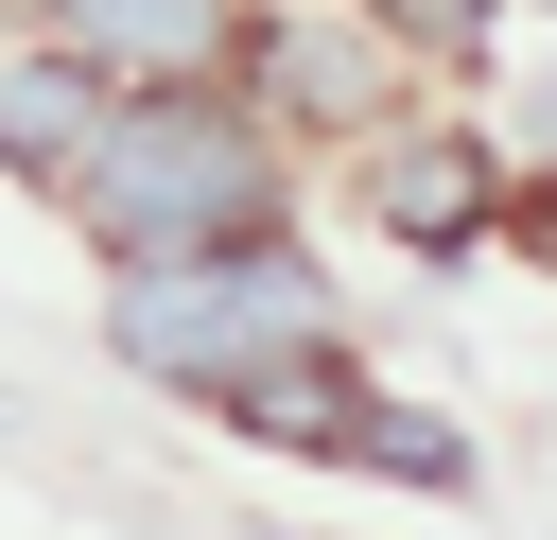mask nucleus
Returning a JSON list of instances; mask_svg holds the SVG:
<instances>
[{
    "label": "nucleus",
    "instance_id": "nucleus-1",
    "mask_svg": "<svg viewBox=\"0 0 557 540\" xmlns=\"http://www.w3.org/2000/svg\"><path fill=\"white\" fill-rule=\"evenodd\" d=\"M70 209H87L104 261H209V244H261L278 139L226 87H122L104 139H87V174H70Z\"/></svg>",
    "mask_w": 557,
    "mask_h": 540
},
{
    "label": "nucleus",
    "instance_id": "nucleus-2",
    "mask_svg": "<svg viewBox=\"0 0 557 540\" xmlns=\"http://www.w3.org/2000/svg\"><path fill=\"white\" fill-rule=\"evenodd\" d=\"M296 331H331V296H313V261L296 244H209V261H122V296H104V348L139 366V383H226V366H261V348H296Z\"/></svg>",
    "mask_w": 557,
    "mask_h": 540
},
{
    "label": "nucleus",
    "instance_id": "nucleus-3",
    "mask_svg": "<svg viewBox=\"0 0 557 540\" xmlns=\"http://www.w3.org/2000/svg\"><path fill=\"white\" fill-rule=\"evenodd\" d=\"M244 52H261V105L278 122H400V87H418V52L366 17V0H244Z\"/></svg>",
    "mask_w": 557,
    "mask_h": 540
},
{
    "label": "nucleus",
    "instance_id": "nucleus-4",
    "mask_svg": "<svg viewBox=\"0 0 557 540\" xmlns=\"http://www.w3.org/2000/svg\"><path fill=\"white\" fill-rule=\"evenodd\" d=\"M487 209H505V174H487L470 122H366V226L383 244L453 261V244H487Z\"/></svg>",
    "mask_w": 557,
    "mask_h": 540
},
{
    "label": "nucleus",
    "instance_id": "nucleus-5",
    "mask_svg": "<svg viewBox=\"0 0 557 540\" xmlns=\"http://www.w3.org/2000/svg\"><path fill=\"white\" fill-rule=\"evenodd\" d=\"M52 17H70V52L104 87H209L244 52V0H52Z\"/></svg>",
    "mask_w": 557,
    "mask_h": 540
},
{
    "label": "nucleus",
    "instance_id": "nucleus-6",
    "mask_svg": "<svg viewBox=\"0 0 557 540\" xmlns=\"http://www.w3.org/2000/svg\"><path fill=\"white\" fill-rule=\"evenodd\" d=\"M244 435H278V453H348V418H366V383H348V331H296L278 366H226L209 383Z\"/></svg>",
    "mask_w": 557,
    "mask_h": 540
},
{
    "label": "nucleus",
    "instance_id": "nucleus-7",
    "mask_svg": "<svg viewBox=\"0 0 557 540\" xmlns=\"http://www.w3.org/2000/svg\"><path fill=\"white\" fill-rule=\"evenodd\" d=\"M104 105H122V87H104L87 52H35V70H0V157L70 192V174H87V139H104Z\"/></svg>",
    "mask_w": 557,
    "mask_h": 540
},
{
    "label": "nucleus",
    "instance_id": "nucleus-8",
    "mask_svg": "<svg viewBox=\"0 0 557 540\" xmlns=\"http://www.w3.org/2000/svg\"><path fill=\"white\" fill-rule=\"evenodd\" d=\"M348 453H366V470H400V488H470V435H453V418H383V401H366V418H348Z\"/></svg>",
    "mask_w": 557,
    "mask_h": 540
},
{
    "label": "nucleus",
    "instance_id": "nucleus-9",
    "mask_svg": "<svg viewBox=\"0 0 557 540\" xmlns=\"http://www.w3.org/2000/svg\"><path fill=\"white\" fill-rule=\"evenodd\" d=\"M366 17H383L400 52H435V70H470V52H487V0H366Z\"/></svg>",
    "mask_w": 557,
    "mask_h": 540
}]
</instances>
